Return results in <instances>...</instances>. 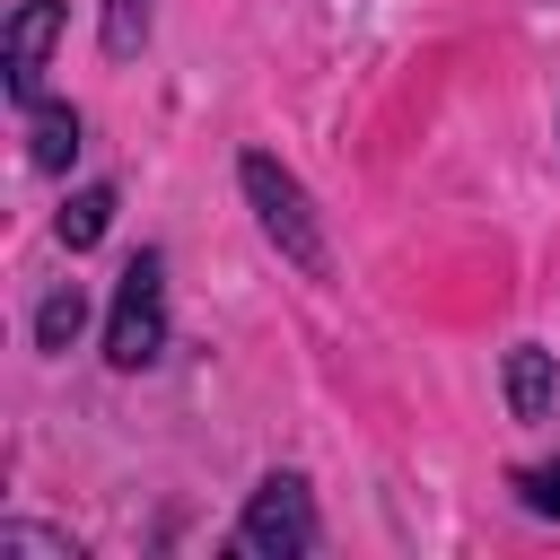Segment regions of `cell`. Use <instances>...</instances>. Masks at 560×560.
Masks as SVG:
<instances>
[{
	"label": "cell",
	"mask_w": 560,
	"mask_h": 560,
	"mask_svg": "<svg viewBox=\"0 0 560 560\" xmlns=\"http://www.w3.org/2000/svg\"><path fill=\"white\" fill-rule=\"evenodd\" d=\"M236 184H245V201H254V228L280 245V262L306 271V280H324V219H315L306 184H298L271 149H245V158H236Z\"/></svg>",
	"instance_id": "obj_1"
},
{
	"label": "cell",
	"mask_w": 560,
	"mask_h": 560,
	"mask_svg": "<svg viewBox=\"0 0 560 560\" xmlns=\"http://www.w3.org/2000/svg\"><path fill=\"white\" fill-rule=\"evenodd\" d=\"M158 350H166V254L140 245V254L122 262V280H114V306H105V359L131 376V368H149Z\"/></svg>",
	"instance_id": "obj_2"
},
{
	"label": "cell",
	"mask_w": 560,
	"mask_h": 560,
	"mask_svg": "<svg viewBox=\"0 0 560 560\" xmlns=\"http://www.w3.org/2000/svg\"><path fill=\"white\" fill-rule=\"evenodd\" d=\"M315 542H324V525H315V490H306V472H262V481L245 490L236 551H245V560H306Z\"/></svg>",
	"instance_id": "obj_3"
},
{
	"label": "cell",
	"mask_w": 560,
	"mask_h": 560,
	"mask_svg": "<svg viewBox=\"0 0 560 560\" xmlns=\"http://www.w3.org/2000/svg\"><path fill=\"white\" fill-rule=\"evenodd\" d=\"M52 44H61V0H18L9 35H0V79L18 105L44 96V70H52Z\"/></svg>",
	"instance_id": "obj_4"
},
{
	"label": "cell",
	"mask_w": 560,
	"mask_h": 560,
	"mask_svg": "<svg viewBox=\"0 0 560 560\" xmlns=\"http://www.w3.org/2000/svg\"><path fill=\"white\" fill-rule=\"evenodd\" d=\"M499 385H508V420H525V429H542V420L560 411V359H551L542 341H516Z\"/></svg>",
	"instance_id": "obj_5"
},
{
	"label": "cell",
	"mask_w": 560,
	"mask_h": 560,
	"mask_svg": "<svg viewBox=\"0 0 560 560\" xmlns=\"http://www.w3.org/2000/svg\"><path fill=\"white\" fill-rule=\"evenodd\" d=\"M79 140H88L79 105H61V96H35V105H26V158H35V175H70Z\"/></svg>",
	"instance_id": "obj_6"
},
{
	"label": "cell",
	"mask_w": 560,
	"mask_h": 560,
	"mask_svg": "<svg viewBox=\"0 0 560 560\" xmlns=\"http://www.w3.org/2000/svg\"><path fill=\"white\" fill-rule=\"evenodd\" d=\"M105 228H114V184H79V192L61 201V219H52V236H61L70 254H88Z\"/></svg>",
	"instance_id": "obj_7"
},
{
	"label": "cell",
	"mask_w": 560,
	"mask_h": 560,
	"mask_svg": "<svg viewBox=\"0 0 560 560\" xmlns=\"http://www.w3.org/2000/svg\"><path fill=\"white\" fill-rule=\"evenodd\" d=\"M79 324H88V298H79V280H61V289L35 306V350H70Z\"/></svg>",
	"instance_id": "obj_8"
},
{
	"label": "cell",
	"mask_w": 560,
	"mask_h": 560,
	"mask_svg": "<svg viewBox=\"0 0 560 560\" xmlns=\"http://www.w3.org/2000/svg\"><path fill=\"white\" fill-rule=\"evenodd\" d=\"M0 551H9V560H79L70 534H52V525H18V516L0 525Z\"/></svg>",
	"instance_id": "obj_9"
},
{
	"label": "cell",
	"mask_w": 560,
	"mask_h": 560,
	"mask_svg": "<svg viewBox=\"0 0 560 560\" xmlns=\"http://www.w3.org/2000/svg\"><path fill=\"white\" fill-rule=\"evenodd\" d=\"M149 9H158V0H105V52H114V61H131V52L149 44Z\"/></svg>",
	"instance_id": "obj_10"
},
{
	"label": "cell",
	"mask_w": 560,
	"mask_h": 560,
	"mask_svg": "<svg viewBox=\"0 0 560 560\" xmlns=\"http://www.w3.org/2000/svg\"><path fill=\"white\" fill-rule=\"evenodd\" d=\"M516 481V499L534 508V516H560V455L551 464H525V472H508Z\"/></svg>",
	"instance_id": "obj_11"
}]
</instances>
